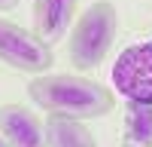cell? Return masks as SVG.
<instances>
[{"label": "cell", "mask_w": 152, "mask_h": 147, "mask_svg": "<svg viewBox=\"0 0 152 147\" xmlns=\"http://www.w3.org/2000/svg\"><path fill=\"white\" fill-rule=\"evenodd\" d=\"M76 3H79V0H34L37 34H40L46 43H55L58 37H64V31L73 24Z\"/></svg>", "instance_id": "8992f818"}, {"label": "cell", "mask_w": 152, "mask_h": 147, "mask_svg": "<svg viewBox=\"0 0 152 147\" xmlns=\"http://www.w3.org/2000/svg\"><path fill=\"white\" fill-rule=\"evenodd\" d=\"M0 147H9V141H6V138H3V135H0Z\"/></svg>", "instance_id": "8fae6325"}, {"label": "cell", "mask_w": 152, "mask_h": 147, "mask_svg": "<svg viewBox=\"0 0 152 147\" xmlns=\"http://www.w3.org/2000/svg\"><path fill=\"white\" fill-rule=\"evenodd\" d=\"M113 83L131 104L152 107V40L122 49L113 65Z\"/></svg>", "instance_id": "277c9868"}, {"label": "cell", "mask_w": 152, "mask_h": 147, "mask_svg": "<svg viewBox=\"0 0 152 147\" xmlns=\"http://www.w3.org/2000/svg\"><path fill=\"white\" fill-rule=\"evenodd\" d=\"M116 31H119V12L110 0H97L91 3L79 22H73L70 40H67V58L73 68L79 71H91L107 58V52L116 43Z\"/></svg>", "instance_id": "7a4b0ae2"}, {"label": "cell", "mask_w": 152, "mask_h": 147, "mask_svg": "<svg viewBox=\"0 0 152 147\" xmlns=\"http://www.w3.org/2000/svg\"><path fill=\"white\" fill-rule=\"evenodd\" d=\"M46 135H49V147H97L94 135L85 129V122L64 114H49Z\"/></svg>", "instance_id": "52a82bcc"}, {"label": "cell", "mask_w": 152, "mask_h": 147, "mask_svg": "<svg viewBox=\"0 0 152 147\" xmlns=\"http://www.w3.org/2000/svg\"><path fill=\"white\" fill-rule=\"evenodd\" d=\"M0 135L9 141V147H49L46 122L21 104L0 107Z\"/></svg>", "instance_id": "5b68a950"}, {"label": "cell", "mask_w": 152, "mask_h": 147, "mask_svg": "<svg viewBox=\"0 0 152 147\" xmlns=\"http://www.w3.org/2000/svg\"><path fill=\"white\" fill-rule=\"evenodd\" d=\"M128 126H125V132H128V138L134 144H149L152 141V107L149 104H131L128 101Z\"/></svg>", "instance_id": "ba28073f"}, {"label": "cell", "mask_w": 152, "mask_h": 147, "mask_svg": "<svg viewBox=\"0 0 152 147\" xmlns=\"http://www.w3.org/2000/svg\"><path fill=\"white\" fill-rule=\"evenodd\" d=\"M28 95L49 114L76 120H97L116 107V98L107 86L79 74H37L28 83Z\"/></svg>", "instance_id": "6da1fadb"}, {"label": "cell", "mask_w": 152, "mask_h": 147, "mask_svg": "<svg viewBox=\"0 0 152 147\" xmlns=\"http://www.w3.org/2000/svg\"><path fill=\"white\" fill-rule=\"evenodd\" d=\"M0 61L24 74H46L52 68V49L40 34L0 19Z\"/></svg>", "instance_id": "3957f363"}, {"label": "cell", "mask_w": 152, "mask_h": 147, "mask_svg": "<svg viewBox=\"0 0 152 147\" xmlns=\"http://www.w3.org/2000/svg\"><path fill=\"white\" fill-rule=\"evenodd\" d=\"M119 147H146V144H134V141H128V144H119Z\"/></svg>", "instance_id": "30bf717a"}, {"label": "cell", "mask_w": 152, "mask_h": 147, "mask_svg": "<svg viewBox=\"0 0 152 147\" xmlns=\"http://www.w3.org/2000/svg\"><path fill=\"white\" fill-rule=\"evenodd\" d=\"M18 6V0H0V12H9V9H15Z\"/></svg>", "instance_id": "9c48e42d"}]
</instances>
